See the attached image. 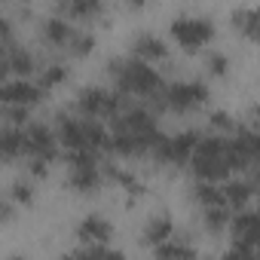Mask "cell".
I'll return each instance as SVG.
<instances>
[{"instance_id": "33", "label": "cell", "mask_w": 260, "mask_h": 260, "mask_svg": "<svg viewBox=\"0 0 260 260\" xmlns=\"http://www.w3.org/2000/svg\"><path fill=\"white\" fill-rule=\"evenodd\" d=\"M7 260H25V257H19V254H16V257H7Z\"/></svg>"}, {"instance_id": "6", "label": "cell", "mask_w": 260, "mask_h": 260, "mask_svg": "<svg viewBox=\"0 0 260 260\" xmlns=\"http://www.w3.org/2000/svg\"><path fill=\"white\" fill-rule=\"evenodd\" d=\"M172 37L187 52H196V49H202L214 40V22L202 19V16H181V19L172 22Z\"/></svg>"}, {"instance_id": "13", "label": "cell", "mask_w": 260, "mask_h": 260, "mask_svg": "<svg viewBox=\"0 0 260 260\" xmlns=\"http://www.w3.org/2000/svg\"><path fill=\"white\" fill-rule=\"evenodd\" d=\"M4 61H7L10 74H19V80H25L28 74H34V64H37L34 55H31V49H25L22 43H7Z\"/></svg>"}, {"instance_id": "31", "label": "cell", "mask_w": 260, "mask_h": 260, "mask_svg": "<svg viewBox=\"0 0 260 260\" xmlns=\"http://www.w3.org/2000/svg\"><path fill=\"white\" fill-rule=\"evenodd\" d=\"M13 217H16V205H13L10 199L0 196V223H10Z\"/></svg>"}, {"instance_id": "8", "label": "cell", "mask_w": 260, "mask_h": 260, "mask_svg": "<svg viewBox=\"0 0 260 260\" xmlns=\"http://www.w3.org/2000/svg\"><path fill=\"white\" fill-rule=\"evenodd\" d=\"M196 144H199L196 132H181L175 138H162V144L153 150V156L159 162H169V166H187V159L193 156Z\"/></svg>"}, {"instance_id": "4", "label": "cell", "mask_w": 260, "mask_h": 260, "mask_svg": "<svg viewBox=\"0 0 260 260\" xmlns=\"http://www.w3.org/2000/svg\"><path fill=\"white\" fill-rule=\"evenodd\" d=\"M77 110L83 119H113L125 110V98L113 89L89 86L77 92Z\"/></svg>"}, {"instance_id": "15", "label": "cell", "mask_w": 260, "mask_h": 260, "mask_svg": "<svg viewBox=\"0 0 260 260\" xmlns=\"http://www.w3.org/2000/svg\"><path fill=\"white\" fill-rule=\"evenodd\" d=\"M101 13H104V7L95 4V0H68V4H58V16L68 22H89Z\"/></svg>"}, {"instance_id": "22", "label": "cell", "mask_w": 260, "mask_h": 260, "mask_svg": "<svg viewBox=\"0 0 260 260\" xmlns=\"http://www.w3.org/2000/svg\"><path fill=\"white\" fill-rule=\"evenodd\" d=\"M233 28H239L248 40H257L260 37V13L251 7V10H239L233 16Z\"/></svg>"}, {"instance_id": "1", "label": "cell", "mask_w": 260, "mask_h": 260, "mask_svg": "<svg viewBox=\"0 0 260 260\" xmlns=\"http://www.w3.org/2000/svg\"><path fill=\"white\" fill-rule=\"evenodd\" d=\"M55 141L58 147H64V153H74V150H86V153H101L107 150V128L98 122V119H83V116H55Z\"/></svg>"}, {"instance_id": "16", "label": "cell", "mask_w": 260, "mask_h": 260, "mask_svg": "<svg viewBox=\"0 0 260 260\" xmlns=\"http://www.w3.org/2000/svg\"><path fill=\"white\" fill-rule=\"evenodd\" d=\"M68 187L77 190V193H95L101 187V172L98 166H80V169H71L68 175Z\"/></svg>"}, {"instance_id": "23", "label": "cell", "mask_w": 260, "mask_h": 260, "mask_svg": "<svg viewBox=\"0 0 260 260\" xmlns=\"http://www.w3.org/2000/svg\"><path fill=\"white\" fill-rule=\"evenodd\" d=\"M193 196H196V202L202 205V208H220L223 205V193H220V187L217 184H196L193 187ZM226 208V205H223Z\"/></svg>"}, {"instance_id": "17", "label": "cell", "mask_w": 260, "mask_h": 260, "mask_svg": "<svg viewBox=\"0 0 260 260\" xmlns=\"http://www.w3.org/2000/svg\"><path fill=\"white\" fill-rule=\"evenodd\" d=\"M220 193H223V205H226V208L242 211V208L251 202V196H254V184H251V181L236 178V181H230L226 187H220Z\"/></svg>"}, {"instance_id": "5", "label": "cell", "mask_w": 260, "mask_h": 260, "mask_svg": "<svg viewBox=\"0 0 260 260\" xmlns=\"http://www.w3.org/2000/svg\"><path fill=\"white\" fill-rule=\"evenodd\" d=\"M205 101H208V86L199 80H181V83L162 86V92H159V104L175 113H190V110L202 107Z\"/></svg>"}, {"instance_id": "11", "label": "cell", "mask_w": 260, "mask_h": 260, "mask_svg": "<svg viewBox=\"0 0 260 260\" xmlns=\"http://www.w3.org/2000/svg\"><path fill=\"white\" fill-rule=\"evenodd\" d=\"M132 58L135 61H141V64H150V61H162L166 55H169V49H166V43H162V37H156V34H150V31H141V34H135L132 37Z\"/></svg>"}, {"instance_id": "21", "label": "cell", "mask_w": 260, "mask_h": 260, "mask_svg": "<svg viewBox=\"0 0 260 260\" xmlns=\"http://www.w3.org/2000/svg\"><path fill=\"white\" fill-rule=\"evenodd\" d=\"M61 260H125V254L116 248H107V245H83Z\"/></svg>"}, {"instance_id": "10", "label": "cell", "mask_w": 260, "mask_h": 260, "mask_svg": "<svg viewBox=\"0 0 260 260\" xmlns=\"http://www.w3.org/2000/svg\"><path fill=\"white\" fill-rule=\"evenodd\" d=\"M230 230H233V248L257 251V214L254 211H236V217H230Z\"/></svg>"}, {"instance_id": "27", "label": "cell", "mask_w": 260, "mask_h": 260, "mask_svg": "<svg viewBox=\"0 0 260 260\" xmlns=\"http://www.w3.org/2000/svg\"><path fill=\"white\" fill-rule=\"evenodd\" d=\"M211 128H214L220 138H230L239 125L233 122V116H230V113H220V110H217V113H211Z\"/></svg>"}, {"instance_id": "20", "label": "cell", "mask_w": 260, "mask_h": 260, "mask_svg": "<svg viewBox=\"0 0 260 260\" xmlns=\"http://www.w3.org/2000/svg\"><path fill=\"white\" fill-rule=\"evenodd\" d=\"M153 260H199V251L190 242H162L153 248Z\"/></svg>"}, {"instance_id": "3", "label": "cell", "mask_w": 260, "mask_h": 260, "mask_svg": "<svg viewBox=\"0 0 260 260\" xmlns=\"http://www.w3.org/2000/svg\"><path fill=\"white\" fill-rule=\"evenodd\" d=\"M190 169L202 184H217L223 178H230L233 169V156H230V138L211 135V138H199L193 156H190Z\"/></svg>"}, {"instance_id": "19", "label": "cell", "mask_w": 260, "mask_h": 260, "mask_svg": "<svg viewBox=\"0 0 260 260\" xmlns=\"http://www.w3.org/2000/svg\"><path fill=\"white\" fill-rule=\"evenodd\" d=\"M172 233H175L172 217H169V214H153V217L147 220V226H144V242L156 248V245L169 242V239H172Z\"/></svg>"}, {"instance_id": "18", "label": "cell", "mask_w": 260, "mask_h": 260, "mask_svg": "<svg viewBox=\"0 0 260 260\" xmlns=\"http://www.w3.org/2000/svg\"><path fill=\"white\" fill-rule=\"evenodd\" d=\"M74 25L68 22V19H61V16H49L46 22H43V37H46V43H52V46H68L71 43V37H74Z\"/></svg>"}, {"instance_id": "2", "label": "cell", "mask_w": 260, "mask_h": 260, "mask_svg": "<svg viewBox=\"0 0 260 260\" xmlns=\"http://www.w3.org/2000/svg\"><path fill=\"white\" fill-rule=\"evenodd\" d=\"M110 71V80L116 83V92L125 98H159L162 92V77L150 68V64H141L135 58H113L107 64Z\"/></svg>"}, {"instance_id": "26", "label": "cell", "mask_w": 260, "mask_h": 260, "mask_svg": "<svg viewBox=\"0 0 260 260\" xmlns=\"http://www.w3.org/2000/svg\"><path fill=\"white\" fill-rule=\"evenodd\" d=\"M64 80H68V68H64V64H49V68H43V71H40L37 86L46 92V89H52V86H61Z\"/></svg>"}, {"instance_id": "24", "label": "cell", "mask_w": 260, "mask_h": 260, "mask_svg": "<svg viewBox=\"0 0 260 260\" xmlns=\"http://www.w3.org/2000/svg\"><path fill=\"white\" fill-rule=\"evenodd\" d=\"M202 223L208 233H223L230 226V208H202Z\"/></svg>"}, {"instance_id": "29", "label": "cell", "mask_w": 260, "mask_h": 260, "mask_svg": "<svg viewBox=\"0 0 260 260\" xmlns=\"http://www.w3.org/2000/svg\"><path fill=\"white\" fill-rule=\"evenodd\" d=\"M205 68H208V74L211 77H226V55H220V52H211L208 55V61H205Z\"/></svg>"}, {"instance_id": "25", "label": "cell", "mask_w": 260, "mask_h": 260, "mask_svg": "<svg viewBox=\"0 0 260 260\" xmlns=\"http://www.w3.org/2000/svg\"><path fill=\"white\" fill-rule=\"evenodd\" d=\"M71 55H77V58H83V55H89L92 49H95V34H89V31H74V37H71V43L64 46Z\"/></svg>"}, {"instance_id": "9", "label": "cell", "mask_w": 260, "mask_h": 260, "mask_svg": "<svg viewBox=\"0 0 260 260\" xmlns=\"http://www.w3.org/2000/svg\"><path fill=\"white\" fill-rule=\"evenodd\" d=\"M37 101H43V89L31 80H10L0 83V104L4 107H34Z\"/></svg>"}, {"instance_id": "28", "label": "cell", "mask_w": 260, "mask_h": 260, "mask_svg": "<svg viewBox=\"0 0 260 260\" xmlns=\"http://www.w3.org/2000/svg\"><path fill=\"white\" fill-rule=\"evenodd\" d=\"M10 202H13V205H31V202H34V190H31V184L16 181V184L10 187Z\"/></svg>"}, {"instance_id": "30", "label": "cell", "mask_w": 260, "mask_h": 260, "mask_svg": "<svg viewBox=\"0 0 260 260\" xmlns=\"http://www.w3.org/2000/svg\"><path fill=\"white\" fill-rule=\"evenodd\" d=\"M4 119H7L10 125H16V128H22V122H31L25 107H4Z\"/></svg>"}, {"instance_id": "12", "label": "cell", "mask_w": 260, "mask_h": 260, "mask_svg": "<svg viewBox=\"0 0 260 260\" xmlns=\"http://www.w3.org/2000/svg\"><path fill=\"white\" fill-rule=\"evenodd\" d=\"M77 239H80L83 245H107V242L113 239V226H110V220H104L101 214H89V217L80 220Z\"/></svg>"}, {"instance_id": "14", "label": "cell", "mask_w": 260, "mask_h": 260, "mask_svg": "<svg viewBox=\"0 0 260 260\" xmlns=\"http://www.w3.org/2000/svg\"><path fill=\"white\" fill-rule=\"evenodd\" d=\"M25 156V132L16 125H4L0 128V162H13Z\"/></svg>"}, {"instance_id": "32", "label": "cell", "mask_w": 260, "mask_h": 260, "mask_svg": "<svg viewBox=\"0 0 260 260\" xmlns=\"http://www.w3.org/2000/svg\"><path fill=\"white\" fill-rule=\"evenodd\" d=\"M220 260H257L254 257V251H242V248H230Z\"/></svg>"}, {"instance_id": "7", "label": "cell", "mask_w": 260, "mask_h": 260, "mask_svg": "<svg viewBox=\"0 0 260 260\" xmlns=\"http://www.w3.org/2000/svg\"><path fill=\"white\" fill-rule=\"evenodd\" d=\"M22 132H25V153H31V159H40V162L49 166L58 156V141H55L52 125H46V122H28Z\"/></svg>"}]
</instances>
